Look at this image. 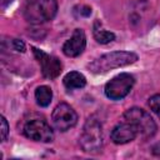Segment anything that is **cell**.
I'll return each instance as SVG.
<instances>
[{"label": "cell", "instance_id": "cell-1", "mask_svg": "<svg viewBox=\"0 0 160 160\" xmlns=\"http://www.w3.org/2000/svg\"><path fill=\"white\" fill-rule=\"evenodd\" d=\"M138 60V55L132 51H112L101 55L88 64L89 71L92 74H104L112 69L128 66Z\"/></svg>", "mask_w": 160, "mask_h": 160}, {"label": "cell", "instance_id": "cell-2", "mask_svg": "<svg viewBox=\"0 0 160 160\" xmlns=\"http://www.w3.org/2000/svg\"><path fill=\"white\" fill-rule=\"evenodd\" d=\"M58 11L56 0H25L22 12L30 24H42L51 20Z\"/></svg>", "mask_w": 160, "mask_h": 160}, {"label": "cell", "instance_id": "cell-3", "mask_svg": "<svg viewBox=\"0 0 160 160\" xmlns=\"http://www.w3.org/2000/svg\"><path fill=\"white\" fill-rule=\"evenodd\" d=\"M80 146L86 152H98L102 146V128L96 118H89L80 135Z\"/></svg>", "mask_w": 160, "mask_h": 160}, {"label": "cell", "instance_id": "cell-4", "mask_svg": "<svg viewBox=\"0 0 160 160\" xmlns=\"http://www.w3.org/2000/svg\"><path fill=\"white\" fill-rule=\"evenodd\" d=\"M124 119L134 124L139 131V135L144 139L154 136L156 132V124L149 112L140 108H130L124 112Z\"/></svg>", "mask_w": 160, "mask_h": 160}, {"label": "cell", "instance_id": "cell-5", "mask_svg": "<svg viewBox=\"0 0 160 160\" xmlns=\"http://www.w3.org/2000/svg\"><path fill=\"white\" fill-rule=\"evenodd\" d=\"M22 134L34 141L50 142L54 139V131L50 125L40 118H34L28 120L22 126Z\"/></svg>", "mask_w": 160, "mask_h": 160}, {"label": "cell", "instance_id": "cell-6", "mask_svg": "<svg viewBox=\"0 0 160 160\" xmlns=\"http://www.w3.org/2000/svg\"><path fill=\"white\" fill-rule=\"evenodd\" d=\"M135 84V79L132 75L128 72H121L112 78L105 85V95L111 100H120L125 98Z\"/></svg>", "mask_w": 160, "mask_h": 160}, {"label": "cell", "instance_id": "cell-7", "mask_svg": "<svg viewBox=\"0 0 160 160\" xmlns=\"http://www.w3.org/2000/svg\"><path fill=\"white\" fill-rule=\"evenodd\" d=\"M54 126L60 131H66L70 128L75 126L78 122V114L76 111L66 102L59 104L51 115Z\"/></svg>", "mask_w": 160, "mask_h": 160}, {"label": "cell", "instance_id": "cell-8", "mask_svg": "<svg viewBox=\"0 0 160 160\" xmlns=\"http://www.w3.org/2000/svg\"><path fill=\"white\" fill-rule=\"evenodd\" d=\"M32 49V52L36 58V60L39 61L40 64V68H41V72H42V76L46 78V79H55L56 76L60 75L61 72V62L58 58L52 56V55H49L46 52H44L42 50L38 49V48H31Z\"/></svg>", "mask_w": 160, "mask_h": 160}, {"label": "cell", "instance_id": "cell-9", "mask_svg": "<svg viewBox=\"0 0 160 160\" xmlns=\"http://www.w3.org/2000/svg\"><path fill=\"white\" fill-rule=\"evenodd\" d=\"M86 46V36L81 29H75L69 40L62 45V52L69 58L79 56Z\"/></svg>", "mask_w": 160, "mask_h": 160}, {"label": "cell", "instance_id": "cell-10", "mask_svg": "<svg viewBox=\"0 0 160 160\" xmlns=\"http://www.w3.org/2000/svg\"><path fill=\"white\" fill-rule=\"evenodd\" d=\"M139 135V131L136 129V126L134 124H131L130 121H125V122H120L112 130H111V140L118 144H126L132 141L136 136Z\"/></svg>", "mask_w": 160, "mask_h": 160}, {"label": "cell", "instance_id": "cell-11", "mask_svg": "<svg viewBox=\"0 0 160 160\" xmlns=\"http://www.w3.org/2000/svg\"><path fill=\"white\" fill-rule=\"evenodd\" d=\"M64 86L69 90H75V89H81L86 85V79L85 76L79 72V71H70L64 76Z\"/></svg>", "mask_w": 160, "mask_h": 160}, {"label": "cell", "instance_id": "cell-12", "mask_svg": "<svg viewBox=\"0 0 160 160\" xmlns=\"http://www.w3.org/2000/svg\"><path fill=\"white\" fill-rule=\"evenodd\" d=\"M92 35L95 38V40L100 44H109L111 41L115 40V34L111 31L105 30L101 26V22L99 20H95L94 26H92Z\"/></svg>", "mask_w": 160, "mask_h": 160}, {"label": "cell", "instance_id": "cell-13", "mask_svg": "<svg viewBox=\"0 0 160 160\" xmlns=\"http://www.w3.org/2000/svg\"><path fill=\"white\" fill-rule=\"evenodd\" d=\"M51 99H52V91H51V89L49 86L41 85V86L36 88V90H35V100H36L38 105H40L42 108H46V106L50 105Z\"/></svg>", "mask_w": 160, "mask_h": 160}, {"label": "cell", "instance_id": "cell-14", "mask_svg": "<svg viewBox=\"0 0 160 160\" xmlns=\"http://www.w3.org/2000/svg\"><path fill=\"white\" fill-rule=\"evenodd\" d=\"M149 106L152 110V112H155L160 118V94L152 95L149 99Z\"/></svg>", "mask_w": 160, "mask_h": 160}, {"label": "cell", "instance_id": "cell-15", "mask_svg": "<svg viewBox=\"0 0 160 160\" xmlns=\"http://www.w3.org/2000/svg\"><path fill=\"white\" fill-rule=\"evenodd\" d=\"M8 134H9V125H8V121L4 116H1V140L5 141L6 138H8Z\"/></svg>", "mask_w": 160, "mask_h": 160}, {"label": "cell", "instance_id": "cell-16", "mask_svg": "<svg viewBox=\"0 0 160 160\" xmlns=\"http://www.w3.org/2000/svg\"><path fill=\"white\" fill-rule=\"evenodd\" d=\"M80 10L78 11V10H74L75 12L78 11L79 12V15L80 16H89L90 14H91V8L90 6H86V5H80V6H78Z\"/></svg>", "mask_w": 160, "mask_h": 160}, {"label": "cell", "instance_id": "cell-17", "mask_svg": "<svg viewBox=\"0 0 160 160\" xmlns=\"http://www.w3.org/2000/svg\"><path fill=\"white\" fill-rule=\"evenodd\" d=\"M12 46H14L15 50L21 51V52L25 50V44H24L21 40H19V39H14V40H12Z\"/></svg>", "mask_w": 160, "mask_h": 160}]
</instances>
